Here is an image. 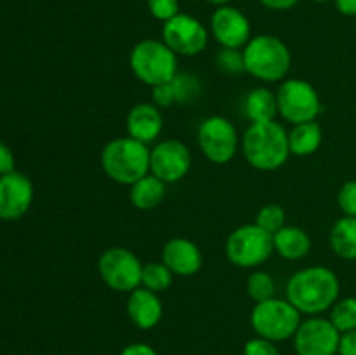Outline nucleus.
<instances>
[{"instance_id": "nucleus-24", "label": "nucleus", "mask_w": 356, "mask_h": 355, "mask_svg": "<svg viewBox=\"0 0 356 355\" xmlns=\"http://www.w3.org/2000/svg\"><path fill=\"white\" fill-rule=\"evenodd\" d=\"M172 278L174 274L162 261H153V263H146L143 267L141 285L149 289V291L156 292V294L167 291L170 287V284H172Z\"/></svg>"}, {"instance_id": "nucleus-39", "label": "nucleus", "mask_w": 356, "mask_h": 355, "mask_svg": "<svg viewBox=\"0 0 356 355\" xmlns=\"http://www.w3.org/2000/svg\"><path fill=\"white\" fill-rule=\"evenodd\" d=\"M207 2L214 3V6H218V7H221V6H228V3L232 2V0H207Z\"/></svg>"}, {"instance_id": "nucleus-29", "label": "nucleus", "mask_w": 356, "mask_h": 355, "mask_svg": "<svg viewBox=\"0 0 356 355\" xmlns=\"http://www.w3.org/2000/svg\"><path fill=\"white\" fill-rule=\"evenodd\" d=\"M216 66H218L221 72L228 73V75H240V73L245 72L243 51H240V49L222 47L221 51L216 54Z\"/></svg>"}, {"instance_id": "nucleus-15", "label": "nucleus", "mask_w": 356, "mask_h": 355, "mask_svg": "<svg viewBox=\"0 0 356 355\" xmlns=\"http://www.w3.org/2000/svg\"><path fill=\"white\" fill-rule=\"evenodd\" d=\"M211 31L221 47L242 49L252 38V28L247 16L232 6H221L214 10L211 17Z\"/></svg>"}, {"instance_id": "nucleus-4", "label": "nucleus", "mask_w": 356, "mask_h": 355, "mask_svg": "<svg viewBox=\"0 0 356 355\" xmlns=\"http://www.w3.org/2000/svg\"><path fill=\"white\" fill-rule=\"evenodd\" d=\"M245 72L263 82H280L292 65L291 49L275 35H257L243 47Z\"/></svg>"}, {"instance_id": "nucleus-16", "label": "nucleus", "mask_w": 356, "mask_h": 355, "mask_svg": "<svg viewBox=\"0 0 356 355\" xmlns=\"http://www.w3.org/2000/svg\"><path fill=\"white\" fill-rule=\"evenodd\" d=\"M162 263H165V267L174 275L190 277V275L200 271L202 265H204V256H202L200 247L193 240L176 237L162 247Z\"/></svg>"}, {"instance_id": "nucleus-35", "label": "nucleus", "mask_w": 356, "mask_h": 355, "mask_svg": "<svg viewBox=\"0 0 356 355\" xmlns=\"http://www.w3.org/2000/svg\"><path fill=\"white\" fill-rule=\"evenodd\" d=\"M337 355H356V329L341 334Z\"/></svg>"}, {"instance_id": "nucleus-22", "label": "nucleus", "mask_w": 356, "mask_h": 355, "mask_svg": "<svg viewBox=\"0 0 356 355\" xmlns=\"http://www.w3.org/2000/svg\"><path fill=\"white\" fill-rule=\"evenodd\" d=\"M323 139L322 127L316 120L296 124L289 132V146L292 155L309 157L320 148Z\"/></svg>"}, {"instance_id": "nucleus-36", "label": "nucleus", "mask_w": 356, "mask_h": 355, "mask_svg": "<svg viewBox=\"0 0 356 355\" xmlns=\"http://www.w3.org/2000/svg\"><path fill=\"white\" fill-rule=\"evenodd\" d=\"M120 355H159L155 348L148 343H131L120 352Z\"/></svg>"}, {"instance_id": "nucleus-11", "label": "nucleus", "mask_w": 356, "mask_h": 355, "mask_svg": "<svg viewBox=\"0 0 356 355\" xmlns=\"http://www.w3.org/2000/svg\"><path fill=\"white\" fill-rule=\"evenodd\" d=\"M162 40L176 52L177 56H197L207 47V28L190 14L179 13L163 23Z\"/></svg>"}, {"instance_id": "nucleus-27", "label": "nucleus", "mask_w": 356, "mask_h": 355, "mask_svg": "<svg viewBox=\"0 0 356 355\" xmlns=\"http://www.w3.org/2000/svg\"><path fill=\"white\" fill-rule=\"evenodd\" d=\"M247 294L256 303L275 298V281L268 271L256 270L247 278Z\"/></svg>"}, {"instance_id": "nucleus-18", "label": "nucleus", "mask_w": 356, "mask_h": 355, "mask_svg": "<svg viewBox=\"0 0 356 355\" xmlns=\"http://www.w3.org/2000/svg\"><path fill=\"white\" fill-rule=\"evenodd\" d=\"M127 136L149 145L156 141L163 129V117L159 106L153 103H139L127 113Z\"/></svg>"}, {"instance_id": "nucleus-14", "label": "nucleus", "mask_w": 356, "mask_h": 355, "mask_svg": "<svg viewBox=\"0 0 356 355\" xmlns=\"http://www.w3.org/2000/svg\"><path fill=\"white\" fill-rule=\"evenodd\" d=\"M33 202V183L23 173L13 171L0 176V219L16 221L23 218Z\"/></svg>"}, {"instance_id": "nucleus-12", "label": "nucleus", "mask_w": 356, "mask_h": 355, "mask_svg": "<svg viewBox=\"0 0 356 355\" xmlns=\"http://www.w3.org/2000/svg\"><path fill=\"white\" fill-rule=\"evenodd\" d=\"M341 333L330 319L309 317L302 320L294 334V348L298 355H337Z\"/></svg>"}, {"instance_id": "nucleus-23", "label": "nucleus", "mask_w": 356, "mask_h": 355, "mask_svg": "<svg viewBox=\"0 0 356 355\" xmlns=\"http://www.w3.org/2000/svg\"><path fill=\"white\" fill-rule=\"evenodd\" d=\"M330 247L339 258L348 261L356 260V218L343 216L330 230Z\"/></svg>"}, {"instance_id": "nucleus-32", "label": "nucleus", "mask_w": 356, "mask_h": 355, "mask_svg": "<svg viewBox=\"0 0 356 355\" xmlns=\"http://www.w3.org/2000/svg\"><path fill=\"white\" fill-rule=\"evenodd\" d=\"M243 355H280V350L275 341L256 336L243 345Z\"/></svg>"}, {"instance_id": "nucleus-33", "label": "nucleus", "mask_w": 356, "mask_h": 355, "mask_svg": "<svg viewBox=\"0 0 356 355\" xmlns=\"http://www.w3.org/2000/svg\"><path fill=\"white\" fill-rule=\"evenodd\" d=\"M153 104L162 108H170L172 104H176V97H174V90L170 82L160 84V86L153 87Z\"/></svg>"}, {"instance_id": "nucleus-10", "label": "nucleus", "mask_w": 356, "mask_h": 355, "mask_svg": "<svg viewBox=\"0 0 356 355\" xmlns=\"http://www.w3.org/2000/svg\"><path fill=\"white\" fill-rule=\"evenodd\" d=\"M198 146L212 164H228L238 150V134L232 122L221 115H212L198 125Z\"/></svg>"}, {"instance_id": "nucleus-19", "label": "nucleus", "mask_w": 356, "mask_h": 355, "mask_svg": "<svg viewBox=\"0 0 356 355\" xmlns=\"http://www.w3.org/2000/svg\"><path fill=\"white\" fill-rule=\"evenodd\" d=\"M275 251L280 254L284 260L298 261L302 260L312 251V239L308 233L299 226H287L278 230L273 235Z\"/></svg>"}, {"instance_id": "nucleus-17", "label": "nucleus", "mask_w": 356, "mask_h": 355, "mask_svg": "<svg viewBox=\"0 0 356 355\" xmlns=\"http://www.w3.org/2000/svg\"><path fill=\"white\" fill-rule=\"evenodd\" d=\"M127 315L139 329H153L159 326L163 315V305L159 294L146 287H138L129 292Z\"/></svg>"}, {"instance_id": "nucleus-40", "label": "nucleus", "mask_w": 356, "mask_h": 355, "mask_svg": "<svg viewBox=\"0 0 356 355\" xmlns=\"http://www.w3.org/2000/svg\"><path fill=\"white\" fill-rule=\"evenodd\" d=\"M313 2H318V3H325V2H330V0H313Z\"/></svg>"}, {"instance_id": "nucleus-34", "label": "nucleus", "mask_w": 356, "mask_h": 355, "mask_svg": "<svg viewBox=\"0 0 356 355\" xmlns=\"http://www.w3.org/2000/svg\"><path fill=\"white\" fill-rule=\"evenodd\" d=\"M14 164H16V159H14L13 150L6 143L0 141V176L13 173Z\"/></svg>"}, {"instance_id": "nucleus-7", "label": "nucleus", "mask_w": 356, "mask_h": 355, "mask_svg": "<svg viewBox=\"0 0 356 355\" xmlns=\"http://www.w3.org/2000/svg\"><path fill=\"white\" fill-rule=\"evenodd\" d=\"M273 253V235L256 223L238 226L226 240V258L229 263L240 268L261 267Z\"/></svg>"}, {"instance_id": "nucleus-30", "label": "nucleus", "mask_w": 356, "mask_h": 355, "mask_svg": "<svg viewBox=\"0 0 356 355\" xmlns=\"http://www.w3.org/2000/svg\"><path fill=\"white\" fill-rule=\"evenodd\" d=\"M148 9L155 19L167 23L179 14V0H148Z\"/></svg>"}, {"instance_id": "nucleus-21", "label": "nucleus", "mask_w": 356, "mask_h": 355, "mask_svg": "<svg viewBox=\"0 0 356 355\" xmlns=\"http://www.w3.org/2000/svg\"><path fill=\"white\" fill-rule=\"evenodd\" d=\"M243 113L249 118L250 124L275 120L278 115L277 93H273L268 87L252 89L245 96V101H243Z\"/></svg>"}, {"instance_id": "nucleus-28", "label": "nucleus", "mask_w": 356, "mask_h": 355, "mask_svg": "<svg viewBox=\"0 0 356 355\" xmlns=\"http://www.w3.org/2000/svg\"><path fill=\"white\" fill-rule=\"evenodd\" d=\"M285 219H287V212L280 204H266L257 211L256 225L266 230L268 233L275 235L280 228L285 226Z\"/></svg>"}, {"instance_id": "nucleus-25", "label": "nucleus", "mask_w": 356, "mask_h": 355, "mask_svg": "<svg viewBox=\"0 0 356 355\" xmlns=\"http://www.w3.org/2000/svg\"><path fill=\"white\" fill-rule=\"evenodd\" d=\"M330 322L341 334L356 329V298L337 299L330 308Z\"/></svg>"}, {"instance_id": "nucleus-8", "label": "nucleus", "mask_w": 356, "mask_h": 355, "mask_svg": "<svg viewBox=\"0 0 356 355\" xmlns=\"http://www.w3.org/2000/svg\"><path fill=\"white\" fill-rule=\"evenodd\" d=\"M278 113L292 125L316 120L322 113V101L309 82L302 79H289L277 90Z\"/></svg>"}, {"instance_id": "nucleus-5", "label": "nucleus", "mask_w": 356, "mask_h": 355, "mask_svg": "<svg viewBox=\"0 0 356 355\" xmlns=\"http://www.w3.org/2000/svg\"><path fill=\"white\" fill-rule=\"evenodd\" d=\"M129 65L136 79L149 87L167 84L179 73L177 54L163 40L145 38L132 47Z\"/></svg>"}, {"instance_id": "nucleus-26", "label": "nucleus", "mask_w": 356, "mask_h": 355, "mask_svg": "<svg viewBox=\"0 0 356 355\" xmlns=\"http://www.w3.org/2000/svg\"><path fill=\"white\" fill-rule=\"evenodd\" d=\"M170 86H172L174 97H176V103L184 104L193 101L195 97L200 96L202 93V82L197 75L186 72H179L172 80H170Z\"/></svg>"}, {"instance_id": "nucleus-38", "label": "nucleus", "mask_w": 356, "mask_h": 355, "mask_svg": "<svg viewBox=\"0 0 356 355\" xmlns=\"http://www.w3.org/2000/svg\"><path fill=\"white\" fill-rule=\"evenodd\" d=\"M334 2H336V9L343 16L356 17V0H334Z\"/></svg>"}, {"instance_id": "nucleus-2", "label": "nucleus", "mask_w": 356, "mask_h": 355, "mask_svg": "<svg viewBox=\"0 0 356 355\" xmlns=\"http://www.w3.org/2000/svg\"><path fill=\"white\" fill-rule=\"evenodd\" d=\"M242 153L254 169H280L291 155L289 132L277 120L254 122L242 136Z\"/></svg>"}, {"instance_id": "nucleus-31", "label": "nucleus", "mask_w": 356, "mask_h": 355, "mask_svg": "<svg viewBox=\"0 0 356 355\" xmlns=\"http://www.w3.org/2000/svg\"><path fill=\"white\" fill-rule=\"evenodd\" d=\"M337 204L344 212V216H353L356 218V180H350L341 187L337 195Z\"/></svg>"}, {"instance_id": "nucleus-3", "label": "nucleus", "mask_w": 356, "mask_h": 355, "mask_svg": "<svg viewBox=\"0 0 356 355\" xmlns=\"http://www.w3.org/2000/svg\"><path fill=\"white\" fill-rule=\"evenodd\" d=\"M149 153L148 145L131 136L111 139L101 152V167L111 181L131 187L149 174Z\"/></svg>"}, {"instance_id": "nucleus-9", "label": "nucleus", "mask_w": 356, "mask_h": 355, "mask_svg": "<svg viewBox=\"0 0 356 355\" xmlns=\"http://www.w3.org/2000/svg\"><path fill=\"white\" fill-rule=\"evenodd\" d=\"M143 267L138 256L127 247H110L97 261L101 278L110 289L117 292H132L141 287Z\"/></svg>"}, {"instance_id": "nucleus-37", "label": "nucleus", "mask_w": 356, "mask_h": 355, "mask_svg": "<svg viewBox=\"0 0 356 355\" xmlns=\"http://www.w3.org/2000/svg\"><path fill=\"white\" fill-rule=\"evenodd\" d=\"M266 9L271 10H289L299 3V0H259Z\"/></svg>"}, {"instance_id": "nucleus-20", "label": "nucleus", "mask_w": 356, "mask_h": 355, "mask_svg": "<svg viewBox=\"0 0 356 355\" xmlns=\"http://www.w3.org/2000/svg\"><path fill=\"white\" fill-rule=\"evenodd\" d=\"M165 191L167 183L149 173L136 181L134 184H131L129 198H131V204L139 211H152L162 204V200L165 198Z\"/></svg>"}, {"instance_id": "nucleus-13", "label": "nucleus", "mask_w": 356, "mask_h": 355, "mask_svg": "<svg viewBox=\"0 0 356 355\" xmlns=\"http://www.w3.org/2000/svg\"><path fill=\"white\" fill-rule=\"evenodd\" d=\"M191 169V152L179 139L156 143L149 153V173L163 183L183 180Z\"/></svg>"}, {"instance_id": "nucleus-1", "label": "nucleus", "mask_w": 356, "mask_h": 355, "mask_svg": "<svg viewBox=\"0 0 356 355\" xmlns=\"http://www.w3.org/2000/svg\"><path fill=\"white\" fill-rule=\"evenodd\" d=\"M339 278L330 268L308 267L289 278L285 296L301 313L318 315L332 308L339 299Z\"/></svg>"}, {"instance_id": "nucleus-6", "label": "nucleus", "mask_w": 356, "mask_h": 355, "mask_svg": "<svg viewBox=\"0 0 356 355\" xmlns=\"http://www.w3.org/2000/svg\"><path fill=\"white\" fill-rule=\"evenodd\" d=\"M302 313L287 298H271L256 303L250 312V326L257 336L280 343L294 338L301 326Z\"/></svg>"}]
</instances>
